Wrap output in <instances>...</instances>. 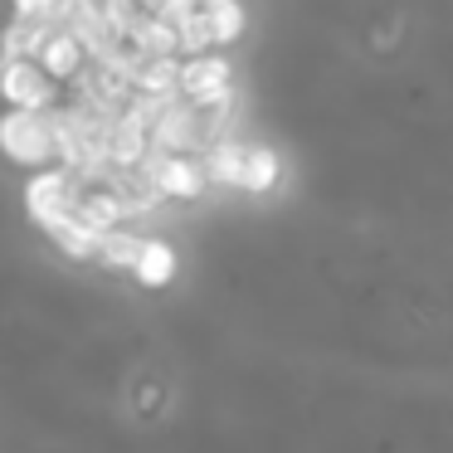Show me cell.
I'll return each mask as SVG.
<instances>
[{"label":"cell","mask_w":453,"mask_h":453,"mask_svg":"<svg viewBox=\"0 0 453 453\" xmlns=\"http://www.w3.org/2000/svg\"><path fill=\"white\" fill-rule=\"evenodd\" d=\"M83 200V180L79 171L69 166H50V171H30V186H25V210H30V219L40 229L59 225V219H69L73 210H79Z\"/></svg>","instance_id":"cell-2"},{"label":"cell","mask_w":453,"mask_h":453,"mask_svg":"<svg viewBox=\"0 0 453 453\" xmlns=\"http://www.w3.org/2000/svg\"><path fill=\"white\" fill-rule=\"evenodd\" d=\"M142 249H147V239L132 234L127 225H122V229H108V234H103V254H98V264H108V268H127V273H137Z\"/></svg>","instance_id":"cell-11"},{"label":"cell","mask_w":453,"mask_h":453,"mask_svg":"<svg viewBox=\"0 0 453 453\" xmlns=\"http://www.w3.org/2000/svg\"><path fill=\"white\" fill-rule=\"evenodd\" d=\"M147 171L157 180V190L166 200H196L205 196L210 186V171H205V157H176V151H151L147 157Z\"/></svg>","instance_id":"cell-5"},{"label":"cell","mask_w":453,"mask_h":453,"mask_svg":"<svg viewBox=\"0 0 453 453\" xmlns=\"http://www.w3.org/2000/svg\"><path fill=\"white\" fill-rule=\"evenodd\" d=\"M176 278V249L166 239H147L142 249V264H137V283L142 288H166Z\"/></svg>","instance_id":"cell-10"},{"label":"cell","mask_w":453,"mask_h":453,"mask_svg":"<svg viewBox=\"0 0 453 453\" xmlns=\"http://www.w3.org/2000/svg\"><path fill=\"white\" fill-rule=\"evenodd\" d=\"M0 147L15 166L25 171H50L64 166V112H30V108H11L0 122Z\"/></svg>","instance_id":"cell-1"},{"label":"cell","mask_w":453,"mask_h":453,"mask_svg":"<svg viewBox=\"0 0 453 453\" xmlns=\"http://www.w3.org/2000/svg\"><path fill=\"white\" fill-rule=\"evenodd\" d=\"M35 59H40L44 69H50L54 79L64 83V88H79V79L93 69V50L79 40V35H69V30H54Z\"/></svg>","instance_id":"cell-6"},{"label":"cell","mask_w":453,"mask_h":453,"mask_svg":"<svg viewBox=\"0 0 453 453\" xmlns=\"http://www.w3.org/2000/svg\"><path fill=\"white\" fill-rule=\"evenodd\" d=\"M249 151H254V142H244V137H225L219 147H210V151H205L210 186L244 190V176H249Z\"/></svg>","instance_id":"cell-8"},{"label":"cell","mask_w":453,"mask_h":453,"mask_svg":"<svg viewBox=\"0 0 453 453\" xmlns=\"http://www.w3.org/2000/svg\"><path fill=\"white\" fill-rule=\"evenodd\" d=\"M69 0H15V15H30V20H54Z\"/></svg>","instance_id":"cell-14"},{"label":"cell","mask_w":453,"mask_h":453,"mask_svg":"<svg viewBox=\"0 0 453 453\" xmlns=\"http://www.w3.org/2000/svg\"><path fill=\"white\" fill-rule=\"evenodd\" d=\"M278 176H283V161H278L273 147H264V142H254V151H249V176H244V190L249 196H264V190L278 186Z\"/></svg>","instance_id":"cell-12"},{"label":"cell","mask_w":453,"mask_h":453,"mask_svg":"<svg viewBox=\"0 0 453 453\" xmlns=\"http://www.w3.org/2000/svg\"><path fill=\"white\" fill-rule=\"evenodd\" d=\"M196 15H200V25H205L210 44H215V50H225V54L234 50V44L244 40V30H249L244 0H200Z\"/></svg>","instance_id":"cell-7"},{"label":"cell","mask_w":453,"mask_h":453,"mask_svg":"<svg viewBox=\"0 0 453 453\" xmlns=\"http://www.w3.org/2000/svg\"><path fill=\"white\" fill-rule=\"evenodd\" d=\"M200 0H142V15H157V20H186Z\"/></svg>","instance_id":"cell-13"},{"label":"cell","mask_w":453,"mask_h":453,"mask_svg":"<svg viewBox=\"0 0 453 453\" xmlns=\"http://www.w3.org/2000/svg\"><path fill=\"white\" fill-rule=\"evenodd\" d=\"M0 93L11 108H30V112H50V108H64V83L44 69L35 54L25 59H5V79H0Z\"/></svg>","instance_id":"cell-3"},{"label":"cell","mask_w":453,"mask_h":453,"mask_svg":"<svg viewBox=\"0 0 453 453\" xmlns=\"http://www.w3.org/2000/svg\"><path fill=\"white\" fill-rule=\"evenodd\" d=\"M44 234L59 244V254H69V258H98L103 254V229H93L88 219L73 210L69 219H59V225H50Z\"/></svg>","instance_id":"cell-9"},{"label":"cell","mask_w":453,"mask_h":453,"mask_svg":"<svg viewBox=\"0 0 453 453\" xmlns=\"http://www.w3.org/2000/svg\"><path fill=\"white\" fill-rule=\"evenodd\" d=\"M180 98L190 103H229L234 98V59L225 50L186 54L180 59Z\"/></svg>","instance_id":"cell-4"}]
</instances>
